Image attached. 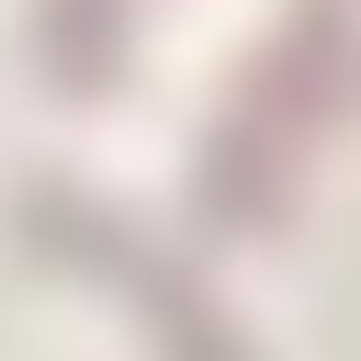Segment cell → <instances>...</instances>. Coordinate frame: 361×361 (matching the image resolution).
Listing matches in <instances>:
<instances>
[{"label": "cell", "instance_id": "6da1fadb", "mask_svg": "<svg viewBox=\"0 0 361 361\" xmlns=\"http://www.w3.org/2000/svg\"><path fill=\"white\" fill-rule=\"evenodd\" d=\"M34 237H68V248H79V259H102L113 282H135V293L158 305V338H169L180 361H237V350H226V338L203 327V305H192V293H180V282H169L158 259H135V248H113V237H102V214H79V203H56V192H34Z\"/></svg>", "mask_w": 361, "mask_h": 361}]
</instances>
